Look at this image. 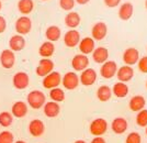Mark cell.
I'll return each instance as SVG.
<instances>
[{"label":"cell","instance_id":"1","mask_svg":"<svg viewBox=\"0 0 147 143\" xmlns=\"http://www.w3.org/2000/svg\"><path fill=\"white\" fill-rule=\"evenodd\" d=\"M26 101H28V105L33 108V109H40L45 105L46 102V96L44 95L43 91L41 90H32L26 96Z\"/></svg>","mask_w":147,"mask_h":143},{"label":"cell","instance_id":"2","mask_svg":"<svg viewBox=\"0 0 147 143\" xmlns=\"http://www.w3.org/2000/svg\"><path fill=\"white\" fill-rule=\"evenodd\" d=\"M108 122L107 120L103 118H97L93 121H91L90 127H89V131L92 136L94 137H102L104 133L108 131Z\"/></svg>","mask_w":147,"mask_h":143},{"label":"cell","instance_id":"3","mask_svg":"<svg viewBox=\"0 0 147 143\" xmlns=\"http://www.w3.org/2000/svg\"><path fill=\"white\" fill-rule=\"evenodd\" d=\"M61 84V75L58 72L53 70L52 73H49V75H46L45 77H43V81L42 85L44 88L46 89H53V88L58 87Z\"/></svg>","mask_w":147,"mask_h":143},{"label":"cell","instance_id":"4","mask_svg":"<svg viewBox=\"0 0 147 143\" xmlns=\"http://www.w3.org/2000/svg\"><path fill=\"white\" fill-rule=\"evenodd\" d=\"M79 76L75 72H68L61 77L63 86L68 90H74L79 86Z\"/></svg>","mask_w":147,"mask_h":143},{"label":"cell","instance_id":"5","mask_svg":"<svg viewBox=\"0 0 147 143\" xmlns=\"http://www.w3.org/2000/svg\"><path fill=\"white\" fill-rule=\"evenodd\" d=\"M54 62L51 60V58H42L38 65H37L36 69H35V73L37 76H41V77H45L46 75H49V73H52L54 70Z\"/></svg>","mask_w":147,"mask_h":143},{"label":"cell","instance_id":"6","mask_svg":"<svg viewBox=\"0 0 147 143\" xmlns=\"http://www.w3.org/2000/svg\"><path fill=\"white\" fill-rule=\"evenodd\" d=\"M117 72V64L114 61H107L102 64L100 68V75L105 78V79H111L113 78Z\"/></svg>","mask_w":147,"mask_h":143},{"label":"cell","instance_id":"7","mask_svg":"<svg viewBox=\"0 0 147 143\" xmlns=\"http://www.w3.org/2000/svg\"><path fill=\"white\" fill-rule=\"evenodd\" d=\"M32 29V21L28 16H21L16 21V30L20 35L28 34Z\"/></svg>","mask_w":147,"mask_h":143},{"label":"cell","instance_id":"8","mask_svg":"<svg viewBox=\"0 0 147 143\" xmlns=\"http://www.w3.org/2000/svg\"><path fill=\"white\" fill-rule=\"evenodd\" d=\"M97 77H98L97 72L93 68L88 67L81 72V74L79 76V81L84 86H91L97 81Z\"/></svg>","mask_w":147,"mask_h":143},{"label":"cell","instance_id":"9","mask_svg":"<svg viewBox=\"0 0 147 143\" xmlns=\"http://www.w3.org/2000/svg\"><path fill=\"white\" fill-rule=\"evenodd\" d=\"M28 130L32 137L38 138L41 136H43L44 132H45V125L42 120L40 119H33L31 120L29 127H28Z\"/></svg>","mask_w":147,"mask_h":143},{"label":"cell","instance_id":"10","mask_svg":"<svg viewBox=\"0 0 147 143\" xmlns=\"http://www.w3.org/2000/svg\"><path fill=\"white\" fill-rule=\"evenodd\" d=\"M12 84L17 89H25L30 84V77L25 72H18L13 75Z\"/></svg>","mask_w":147,"mask_h":143},{"label":"cell","instance_id":"11","mask_svg":"<svg viewBox=\"0 0 147 143\" xmlns=\"http://www.w3.org/2000/svg\"><path fill=\"white\" fill-rule=\"evenodd\" d=\"M122 60L123 62L125 63V65H127V66L135 65V64H137L138 60H140V52L135 47H129L124 51Z\"/></svg>","mask_w":147,"mask_h":143},{"label":"cell","instance_id":"12","mask_svg":"<svg viewBox=\"0 0 147 143\" xmlns=\"http://www.w3.org/2000/svg\"><path fill=\"white\" fill-rule=\"evenodd\" d=\"M108 34V26L104 22L94 23L91 29V37L94 41H102Z\"/></svg>","mask_w":147,"mask_h":143},{"label":"cell","instance_id":"13","mask_svg":"<svg viewBox=\"0 0 147 143\" xmlns=\"http://www.w3.org/2000/svg\"><path fill=\"white\" fill-rule=\"evenodd\" d=\"M71 66L76 72H82L89 66V58L87 55L84 54H77L71 60Z\"/></svg>","mask_w":147,"mask_h":143},{"label":"cell","instance_id":"14","mask_svg":"<svg viewBox=\"0 0 147 143\" xmlns=\"http://www.w3.org/2000/svg\"><path fill=\"white\" fill-rule=\"evenodd\" d=\"M80 40H81L80 33L76 29H70L64 35V43L68 47H75V46H77L79 44Z\"/></svg>","mask_w":147,"mask_h":143},{"label":"cell","instance_id":"15","mask_svg":"<svg viewBox=\"0 0 147 143\" xmlns=\"http://www.w3.org/2000/svg\"><path fill=\"white\" fill-rule=\"evenodd\" d=\"M117 77L119 81L121 83H127V81H132V78L134 77V69L132 66H127V65H123L120 68H117Z\"/></svg>","mask_w":147,"mask_h":143},{"label":"cell","instance_id":"16","mask_svg":"<svg viewBox=\"0 0 147 143\" xmlns=\"http://www.w3.org/2000/svg\"><path fill=\"white\" fill-rule=\"evenodd\" d=\"M78 46H79V51L81 52V54L88 55V54H91L93 50L96 49V41L91 37H86L80 40Z\"/></svg>","mask_w":147,"mask_h":143},{"label":"cell","instance_id":"17","mask_svg":"<svg viewBox=\"0 0 147 143\" xmlns=\"http://www.w3.org/2000/svg\"><path fill=\"white\" fill-rule=\"evenodd\" d=\"M16 62L14 52L11 50H3L0 54V63L5 68H12Z\"/></svg>","mask_w":147,"mask_h":143},{"label":"cell","instance_id":"18","mask_svg":"<svg viewBox=\"0 0 147 143\" xmlns=\"http://www.w3.org/2000/svg\"><path fill=\"white\" fill-rule=\"evenodd\" d=\"M29 108L24 101H16L11 107V115L16 118H23L28 115Z\"/></svg>","mask_w":147,"mask_h":143},{"label":"cell","instance_id":"19","mask_svg":"<svg viewBox=\"0 0 147 143\" xmlns=\"http://www.w3.org/2000/svg\"><path fill=\"white\" fill-rule=\"evenodd\" d=\"M43 111L47 118H56L61 112V106L55 101H47L43 106Z\"/></svg>","mask_w":147,"mask_h":143},{"label":"cell","instance_id":"20","mask_svg":"<svg viewBox=\"0 0 147 143\" xmlns=\"http://www.w3.org/2000/svg\"><path fill=\"white\" fill-rule=\"evenodd\" d=\"M92 58L98 64H103L107 61H109V50L103 46L96 47L92 52Z\"/></svg>","mask_w":147,"mask_h":143},{"label":"cell","instance_id":"21","mask_svg":"<svg viewBox=\"0 0 147 143\" xmlns=\"http://www.w3.org/2000/svg\"><path fill=\"white\" fill-rule=\"evenodd\" d=\"M127 128H129V123H127L126 119L121 118V117L115 118L112 121V123H111V129H112V131L115 134H123V133H125L126 130H127Z\"/></svg>","mask_w":147,"mask_h":143},{"label":"cell","instance_id":"22","mask_svg":"<svg viewBox=\"0 0 147 143\" xmlns=\"http://www.w3.org/2000/svg\"><path fill=\"white\" fill-rule=\"evenodd\" d=\"M134 7L131 2H123L119 9V18L123 21H127L133 17Z\"/></svg>","mask_w":147,"mask_h":143},{"label":"cell","instance_id":"23","mask_svg":"<svg viewBox=\"0 0 147 143\" xmlns=\"http://www.w3.org/2000/svg\"><path fill=\"white\" fill-rule=\"evenodd\" d=\"M145 105H146V100L145 98L141 96V95H136V96H133L131 99H129V107L132 111L134 112H138L143 110L145 108Z\"/></svg>","mask_w":147,"mask_h":143},{"label":"cell","instance_id":"24","mask_svg":"<svg viewBox=\"0 0 147 143\" xmlns=\"http://www.w3.org/2000/svg\"><path fill=\"white\" fill-rule=\"evenodd\" d=\"M9 46H10V50L11 51L19 52V51H21L25 46V39L23 37V35L14 34L9 40Z\"/></svg>","mask_w":147,"mask_h":143},{"label":"cell","instance_id":"25","mask_svg":"<svg viewBox=\"0 0 147 143\" xmlns=\"http://www.w3.org/2000/svg\"><path fill=\"white\" fill-rule=\"evenodd\" d=\"M54 52H55V45L53 42H49V41L43 42L38 49V54L43 58H49L54 54Z\"/></svg>","mask_w":147,"mask_h":143},{"label":"cell","instance_id":"26","mask_svg":"<svg viewBox=\"0 0 147 143\" xmlns=\"http://www.w3.org/2000/svg\"><path fill=\"white\" fill-rule=\"evenodd\" d=\"M80 21H81V18L79 13L75 11H69L65 17V24L70 29H76L80 24Z\"/></svg>","mask_w":147,"mask_h":143},{"label":"cell","instance_id":"27","mask_svg":"<svg viewBox=\"0 0 147 143\" xmlns=\"http://www.w3.org/2000/svg\"><path fill=\"white\" fill-rule=\"evenodd\" d=\"M111 89H112V95H114L117 98H124L129 94V86L125 83H121V81L115 83L113 85V88Z\"/></svg>","mask_w":147,"mask_h":143},{"label":"cell","instance_id":"28","mask_svg":"<svg viewBox=\"0 0 147 143\" xmlns=\"http://www.w3.org/2000/svg\"><path fill=\"white\" fill-rule=\"evenodd\" d=\"M61 35V31L59 26L57 25H49L45 31V37L49 42H55L57 40H59Z\"/></svg>","mask_w":147,"mask_h":143},{"label":"cell","instance_id":"29","mask_svg":"<svg viewBox=\"0 0 147 143\" xmlns=\"http://www.w3.org/2000/svg\"><path fill=\"white\" fill-rule=\"evenodd\" d=\"M112 97V89L107 85H102L97 89V98L102 102L109 101Z\"/></svg>","mask_w":147,"mask_h":143},{"label":"cell","instance_id":"30","mask_svg":"<svg viewBox=\"0 0 147 143\" xmlns=\"http://www.w3.org/2000/svg\"><path fill=\"white\" fill-rule=\"evenodd\" d=\"M34 8V1L33 0H19L18 9L22 14H29L32 12Z\"/></svg>","mask_w":147,"mask_h":143},{"label":"cell","instance_id":"31","mask_svg":"<svg viewBox=\"0 0 147 143\" xmlns=\"http://www.w3.org/2000/svg\"><path fill=\"white\" fill-rule=\"evenodd\" d=\"M49 98L52 99V101L55 102H61L65 100V91L59 87L53 88L49 90Z\"/></svg>","mask_w":147,"mask_h":143},{"label":"cell","instance_id":"32","mask_svg":"<svg viewBox=\"0 0 147 143\" xmlns=\"http://www.w3.org/2000/svg\"><path fill=\"white\" fill-rule=\"evenodd\" d=\"M13 122V116L11 112L9 111H2L0 112V127L8 128L12 125Z\"/></svg>","mask_w":147,"mask_h":143},{"label":"cell","instance_id":"33","mask_svg":"<svg viewBox=\"0 0 147 143\" xmlns=\"http://www.w3.org/2000/svg\"><path fill=\"white\" fill-rule=\"evenodd\" d=\"M136 123L138 127H147V109H143L141 111L137 112L136 116Z\"/></svg>","mask_w":147,"mask_h":143},{"label":"cell","instance_id":"34","mask_svg":"<svg viewBox=\"0 0 147 143\" xmlns=\"http://www.w3.org/2000/svg\"><path fill=\"white\" fill-rule=\"evenodd\" d=\"M14 142V136L12 132L8 130L0 132V143H13Z\"/></svg>","mask_w":147,"mask_h":143},{"label":"cell","instance_id":"35","mask_svg":"<svg viewBox=\"0 0 147 143\" xmlns=\"http://www.w3.org/2000/svg\"><path fill=\"white\" fill-rule=\"evenodd\" d=\"M125 143H142V137L138 132H131L126 137Z\"/></svg>","mask_w":147,"mask_h":143},{"label":"cell","instance_id":"36","mask_svg":"<svg viewBox=\"0 0 147 143\" xmlns=\"http://www.w3.org/2000/svg\"><path fill=\"white\" fill-rule=\"evenodd\" d=\"M76 5L75 0H59V6L61 9L66 10V11H71L74 7Z\"/></svg>","mask_w":147,"mask_h":143},{"label":"cell","instance_id":"37","mask_svg":"<svg viewBox=\"0 0 147 143\" xmlns=\"http://www.w3.org/2000/svg\"><path fill=\"white\" fill-rule=\"evenodd\" d=\"M137 66H138L140 72L144 73V74H147V56L140 57V60L137 62Z\"/></svg>","mask_w":147,"mask_h":143},{"label":"cell","instance_id":"38","mask_svg":"<svg viewBox=\"0 0 147 143\" xmlns=\"http://www.w3.org/2000/svg\"><path fill=\"white\" fill-rule=\"evenodd\" d=\"M104 5L109 8H115V7L120 6L121 0H103Z\"/></svg>","mask_w":147,"mask_h":143},{"label":"cell","instance_id":"39","mask_svg":"<svg viewBox=\"0 0 147 143\" xmlns=\"http://www.w3.org/2000/svg\"><path fill=\"white\" fill-rule=\"evenodd\" d=\"M6 28H7V21H6V19L3 18L2 16H0V33L5 32Z\"/></svg>","mask_w":147,"mask_h":143},{"label":"cell","instance_id":"40","mask_svg":"<svg viewBox=\"0 0 147 143\" xmlns=\"http://www.w3.org/2000/svg\"><path fill=\"white\" fill-rule=\"evenodd\" d=\"M90 143H107V142H105V140L102 137H94L91 140Z\"/></svg>","mask_w":147,"mask_h":143},{"label":"cell","instance_id":"41","mask_svg":"<svg viewBox=\"0 0 147 143\" xmlns=\"http://www.w3.org/2000/svg\"><path fill=\"white\" fill-rule=\"evenodd\" d=\"M78 5H86V3H88L90 0H75Z\"/></svg>","mask_w":147,"mask_h":143},{"label":"cell","instance_id":"42","mask_svg":"<svg viewBox=\"0 0 147 143\" xmlns=\"http://www.w3.org/2000/svg\"><path fill=\"white\" fill-rule=\"evenodd\" d=\"M74 143H87L86 141H84V140H77V141H75Z\"/></svg>","mask_w":147,"mask_h":143},{"label":"cell","instance_id":"43","mask_svg":"<svg viewBox=\"0 0 147 143\" xmlns=\"http://www.w3.org/2000/svg\"><path fill=\"white\" fill-rule=\"evenodd\" d=\"M13 143H26V142L23 141V140H18V141H16V142H13Z\"/></svg>","mask_w":147,"mask_h":143},{"label":"cell","instance_id":"44","mask_svg":"<svg viewBox=\"0 0 147 143\" xmlns=\"http://www.w3.org/2000/svg\"><path fill=\"white\" fill-rule=\"evenodd\" d=\"M1 8H2V3H1V1H0V10H1Z\"/></svg>","mask_w":147,"mask_h":143},{"label":"cell","instance_id":"45","mask_svg":"<svg viewBox=\"0 0 147 143\" xmlns=\"http://www.w3.org/2000/svg\"><path fill=\"white\" fill-rule=\"evenodd\" d=\"M145 7H146V9H147V0L145 1Z\"/></svg>","mask_w":147,"mask_h":143},{"label":"cell","instance_id":"46","mask_svg":"<svg viewBox=\"0 0 147 143\" xmlns=\"http://www.w3.org/2000/svg\"><path fill=\"white\" fill-rule=\"evenodd\" d=\"M145 131H146V136H147V127H146V130H145Z\"/></svg>","mask_w":147,"mask_h":143},{"label":"cell","instance_id":"47","mask_svg":"<svg viewBox=\"0 0 147 143\" xmlns=\"http://www.w3.org/2000/svg\"><path fill=\"white\" fill-rule=\"evenodd\" d=\"M146 88H147V81H146Z\"/></svg>","mask_w":147,"mask_h":143},{"label":"cell","instance_id":"48","mask_svg":"<svg viewBox=\"0 0 147 143\" xmlns=\"http://www.w3.org/2000/svg\"><path fill=\"white\" fill-rule=\"evenodd\" d=\"M44 1H46V0H44Z\"/></svg>","mask_w":147,"mask_h":143}]
</instances>
